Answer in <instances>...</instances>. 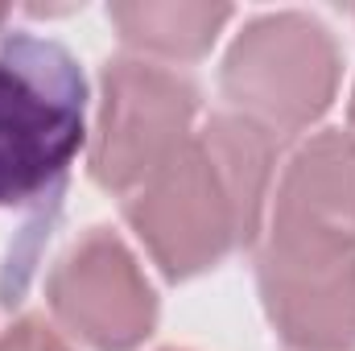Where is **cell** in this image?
<instances>
[{
    "label": "cell",
    "instance_id": "4",
    "mask_svg": "<svg viewBox=\"0 0 355 351\" xmlns=\"http://www.w3.org/2000/svg\"><path fill=\"white\" fill-rule=\"evenodd\" d=\"M261 293L293 351H355V232L272 215Z\"/></svg>",
    "mask_w": 355,
    "mask_h": 351
},
{
    "label": "cell",
    "instance_id": "3",
    "mask_svg": "<svg viewBox=\"0 0 355 351\" xmlns=\"http://www.w3.org/2000/svg\"><path fill=\"white\" fill-rule=\"evenodd\" d=\"M339 46L306 12H268L252 21L223 62V95L236 116L272 137L310 128L335 99Z\"/></svg>",
    "mask_w": 355,
    "mask_h": 351
},
{
    "label": "cell",
    "instance_id": "1",
    "mask_svg": "<svg viewBox=\"0 0 355 351\" xmlns=\"http://www.w3.org/2000/svg\"><path fill=\"white\" fill-rule=\"evenodd\" d=\"M277 137L244 116H215L137 186L128 223L170 277L219 264L261 228Z\"/></svg>",
    "mask_w": 355,
    "mask_h": 351
},
{
    "label": "cell",
    "instance_id": "8",
    "mask_svg": "<svg viewBox=\"0 0 355 351\" xmlns=\"http://www.w3.org/2000/svg\"><path fill=\"white\" fill-rule=\"evenodd\" d=\"M107 17L124 33V42L166 54V58H198L215 33L227 25V4H112Z\"/></svg>",
    "mask_w": 355,
    "mask_h": 351
},
{
    "label": "cell",
    "instance_id": "11",
    "mask_svg": "<svg viewBox=\"0 0 355 351\" xmlns=\"http://www.w3.org/2000/svg\"><path fill=\"white\" fill-rule=\"evenodd\" d=\"M352 124H355V99H352Z\"/></svg>",
    "mask_w": 355,
    "mask_h": 351
},
{
    "label": "cell",
    "instance_id": "7",
    "mask_svg": "<svg viewBox=\"0 0 355 351\" xmlns=\"http://www.w3.org/2000/svg\"><path fill=\"white\" fill-rule=\"evenodd\" d=\"M272 215L355 232V141L347 132H322L293 153L277 182Z\"/></svg>",
    "mask_w": 355,
    "mask_h": 351
},
{
    "label": "cell",
    "instance_id": "9",
    "mask_svg": "<svg viewBox=\"0 0 355 351\" xmlns=\"http://www.w3.org/2000/svg\"><path fill=\"white\" fill-rule=\"evenodd\" d=\"M0 351H71L46 323L37 318H21L0 335Z\"/></svg>",
    "mask_w": 355,
    "mask_h": 351
},
{
    "label": "cell",
    "instance_id": "2",
    "mask_svg": "<svg viewBox=\"0 0 355 351\" xmlns=\"http://www.w3.org/2000/svg\"><path fill=\"white\" fill-rule=\"evenodd\" d=\"M83 112L79 62L58 42L17 33L0 46V207L29 203L67 174Z\"/></svg>",
    "mask_w": 355,
    "mask_h": 351
},
{
    "label": "cell",
    "instance_id": "5",
    "mask_svg": "<svg viewBox=\"0 0 355 351\" xmlns=\"http://www.w3.org/2000/svg\"><path fill=\"white\" fill-rule=\"evenodd\" d=\"M198 95L174 71L145 58H112L103 71L91 174L107 190H132L194 137Z\"/></svg>",
    "mask_w": 355,
    "mask_h": 351
},
{
    "label": "cell",
    "instance_id": "10",
    "mask_svg": "<svg viewBox=\"0 0 355 351\" xmlns=\"http://www.w3.org/2000/svg\"><path fill=\"white\" fill-rule=\"evenodd\" d=\"M4 17H8V8H4V4H0V25H4Z\"/></svg>",
    "mask_w": 355,
    "mask_h": 351
},
{
    "label": "cell",
    "instance_id": "6",
    "mask_svg": "<svg viewBox=\"0 0 355 351\" xmlns=\"http://www.w3.org/2000/svg\"><path fill=\"white\" fill-rule=\"evenodd\" d=\"M58 323L95 351H132L157 318V298L132 252L107 228H91L50 277Z\"/></svg>",
    "mask_w": 355,
    "mask_h": 351
}]
</instances>
